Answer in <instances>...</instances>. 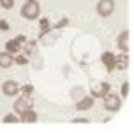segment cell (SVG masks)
<instances>
[{"instance_id": "obj_13", "label": "cell", "mask_w": 134, "mask_h": 133, "mask_svg": "<svg viewBox=\"0 0 134 133\" xmlns=\"http://www.w3.org/2000/svg\"><path fill=\"white\" fill-rule=\"evenodd\" d=\"M129 90H131V84H129V82H122L121 84V97H122V99H127Z\"/></svg>"}, {"instance_id": "obj_19", "label": "cell", "mask_w": 134, "mask_h": 133, "mask_svg": "<svg viewBox=\"0 0 134 133\" xmlns=\"http://www.w3.org/2000/svg\"><path fill=\"white\" fill-rule=\"evenodd\" d=\"M73 123H88V120L87 118H75V120H71Z\"/></svg>"}, {"instance_id": "obj_4", "label": "cell", "mask_w": 134, "mask_h": 133, "mask_svg": "<svg viewBox=\"0 0 134 133\" xmlns=\"http://www.w3.org/2000/svg\"><path fill=\"white\" fill-rule=\"evenodd\" d=\"M2 94L3 96H7V97H17V94L20 92V84L17 82V80H12V79H9V80H3L2 82Z\"/></svg>"}, {"instance_id": "obj_5", "label": "cell", "mask_w": 134, "mask_h": 133, "mask_svg": "<svg viewBox=\"0 0 134 133\" xmlns=\"http://www.w3.org/2000/svg\"><path fill=\"white\" fill-rule=\"evenodd\" d=\"M109 90H112L109 82H105V80H102V82H95L93 85H90V96L93 97V99H97V97L102 99Z\"/></svg>"}, {"instance_id": "obj_14", "label": "cell", "mask_w": 134, "mask_h": 133, "mask_svg": "<svg viewBox=\"0 0 134 133\" xmlns=\"http://www.w3.org/2000/svg\"><path fill=\"white\" fill-rule=\"evenodd\" d=\"M3 123H19V116H17L15 113H9V114H5L3 116Z\"/></svg>"}, {"instance_id": "obj_10", "label": "cell", "mask_w": 134, "mask_h": 133, "mask_svg": "<svg viewBox=\"0 0 134 133\" xmlns=\"http://www.w3.org/2000/svg\"><path fill=\"white\" fill-rule=\"evenodd\" d=\"M31 104L27 103V97H24V96H20V97H17L15 101H14V104H12V109H14V113L19 116L20 113H22L24 109H27Z\"/></svg>"}, {"instance_id": "obj_2", "label": "cell", "mask_w": 134, "mask_h": 133, "mask_svg": "<svg viewBox=\"0 0 134 133\" xmlns=\"http://www.w3.org/2000/svg\"><path fill=\"white\" fill-rule=\"evenodd\" d=\"M102 99H104V109L107 111V113H119V111H121V108H122V97H121V94L109 90Z\"/></svg>"}, {"instance_id": "obj_18", "label": "cell", "mask_w": 134, "mask_h": 133, "mask_svg": "<svg viewBox=\"0 0 134 133\" xmlns=\"http://www.w3.org/2000/svg\"><path fill=\"white\" fill-rule=\"evenodd\" d=\"M0 31H9V22L7 21H0Z\"/></svg>"}, {"instance_id": "obj_7", "label": "cell", "mask_w": 134, "mask_h": 133, "mask_svg": "<svg viewBox=\"0 0 134 133\" xmlns=\"http://www.w3.org/2000/svg\"><path fill=\"white\" fill-rule=\"evenodd\" d=\"M129 39H131V31L129 29H124V31L119 33L115 43H117V48L122 51V53H127L129 51Z\"/></svg>"}, {"instance_id": "obj_12", "label": "cell", "mask_w": 134, "mask_h": 133, "mask_svg": "<svg viewBox=\"0 0 134 133\" xmlns=\"http://www.w3.org/2000/svg\"><path fill=\"white\" fill-rule=\"evenodd\" d=\"M5 50L9 51V53H12V55H17V51L20 50V43H19L17 39H10L9 43H7Z\"/></svg>"}, {"instance_id": "obj_3", "label": "cell", "mask_w": 134, "mask_h": 133, "mask_svg": "<svg viewBox=\"0 0 134 133\" xmlns=\"http://www.w3.org/2000/svg\"><path fill=\"white\" fill-rule=\"evenodd\" d=\"M95 10H97L98 17L107 19V17H110L115 12V0H98Z\"/></svg>"}, {"instance_id": "obj_9", "label": "cell", "mask_w": 134, "mask_h": 133, "mask_svg": "<svg viewBox=\"0 0 134 133\" xmlns=\"http://www.w3.org/2000/svg\"><path fill=\"white\" fill-rule=\"evenodd\" d=\"M14 57L15 55H12V53H9L7 50H3V51H0V68H3V70H7V68H10L15 62H14Z\"/></svg>"}, {"instance_id": "obj_8", "label": "cell", "mask_w": 134, "mask_h": 133, "mask_svg": "<svg viewBox=\"0 0 134 133\" xmlns=\"http://www.w3.org/2000/svg\"><path fill=\"white\" fill-rule=\"evenodd\" d=\"M93 104H95V99L92 96H83V97H80V99H76L75 109L78 111V113H85V111H88V109L93 108Z\"/></svg>"}, {"instance_id": "obj_20", "label": "cell", "mask_w": 134, "mask_h": 133, "mask_svg": "<svg viewBox=\"0 0 134 133\" xmlns=\"http://www.w3.org/2000/svg\"><path fill=\"white\" fill-rule=\"evenodd\" d=\"M66 24H68V19H63V21H61V22H59V24H56V26H54V27H56V29H59V27H63V26H66Z\"/></svg>"}, {"instance_id": "obj_6", "label": "cell", "mask_w": 134, "mask_h": 133, "mask_svg": "<svg viewBox=\"0 0 134 133\" xmlns=\"http://www.w3.org/2000/svg\"><path fill=\"white\" fill-rule=\"evenodd\" d=\"M37 120H39V116H37V111L34 109V108H27V109H24L22 113L19 114V123H26V125H31V123H37Z\"/></svg>"}, {"instance_id": "obj_11", "label": "cell", "mask_w": 134, "mask_h": 133, "mask_svg": "<svg viewBox=\"0 0 134 133\" xmlns=\"http://www.w3.org/2000/svg\"><path fill=\"white\" fill-rule=\"evenodd\" d=\"M102 63L105 65V68H107V72H112V70H115V55L110 53V51H105L104 55H102Z\"/></svg>"}, {"instance_id": "obj_16", "label": "cell", "mask_w": 134, "mask_h": 133, "mask_svg": "<svg viewBox=\"0 0 134 133\" xmlns=\"http://www.w3.org/2000/svg\"><path fill=\"white\" fill-rule=\"evenodd\" d=\"M20 92H22L24 97H27V99H29V94L34 92V87L32 85H20Z\"/></svg>"}, {"instance_id": "obj_1", "label": "cell", "mask_w": 134, "mask_h": 133, "mask_svg": "<svg viewBox=\"0 0 134 133\" xmlns=\"http://www.w3.org/2000/svg\"><path fill=\"white\" fill-rule=\"evenodd\" d=\"M41 16V5L39 0H26L20 7V17L26 21H36Z\"/></svg>"}, {"instance_id": "obj_17", "label": "cell", "mask_w": 134, "mask_h": 133, "mask_svg": "<svg viewBox=\"0 0 134 133\" xmlns=\"http://www.w3.org/2000/svg\"><path fill=\"white\" fill-rule=\"evenodd\" d=\"M14 62H17V63H20V65H26L27 63V58L22 57V55H19V57H14Z\"/></svg>"}, {"instance_id": "obj_15", "label": "cell", "mask_w": 134, "mask_h": 133, "mask_svg": "<svg viewBox=\"0 0 134 133\" xmlns=\"http://www.w3.org/2000/svg\"><path fill=\"white\" fill-rule=\"evenodd\" d=\"M14 5H15V0H0V7H2L3 10L14 9Z\"/></svg>"}]
</instances>
